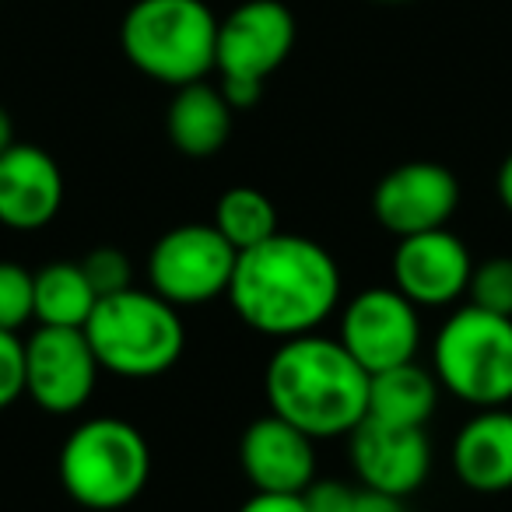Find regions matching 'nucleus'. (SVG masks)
<instances>
[{"label": "nucleus", "mask_w": 512, "mask_h": 512, "mask_svg": "<svg viewBox=\"0 0 512 512\" xmlns=\"http://www.w3.org/2000/svg\"><path fill=\"white\" fill-rule=\"evenodd\" d=\"M344 278L334 253L309 235L278 232L235 260L228 302L242 327L274 341L316 334L341 309Z\"/></svg>", "instance_id": "1"}, {"label": "nucleus", "mask_w": 512, "mask_h": 512, "mask_svg": "<svg viewBox=\"0 0 512 512\" xmlns=\"http://www.w3.org/2000/svg\"><path fill=\"white\" fill-rule=\"evenodd\" d=\"M271 414L292 421L309 439H341L369 414V372L337 337L302 334L281 341L264 369Z\"/></svg>", "instance_id": "2"}, {"label": "nucleus", "mask_w": 512, "mask_h": 512, "mask_svg": "<svg viewBox=\"0 0 512 512\" xmlns=\"http://www.w3.org/2000/svg\"><path fill=\"white\" fill-rule=\"evenodd\" d=\"M57 474L60 488L81 509H127L151 481V446L134 421L99 414L71 428L60 446Z\"/></svg>", "instance_id": "3"}, {"label": "nucleus", "mask_w": 512, "mask_h": 512, "mask_svg": "<svg viewBox=\"0 0 512 512\" xmlns=\"http://www.w3.org/2000/svg\"><path fill=\"white\" fill-rule=\"evenodd\" d=\"M218 15L204 0H134L120 22V50L137 74L183 88L214 74Z\"/></svg>", "instance_id": "4"}, {"label": "nucleus", "mask_w": 512, "mask_h": 512, "mask_svg": "<svg viewBox=\"0 0 512 512\" xmlns=\"http://www.w3.org/2000/svg\"><path fill=\"white\" fill-rule=\"evenodd\" d=\"M81 330L102 372H113L120 379L165 376L186 348V327L179 309L151 288L148 292L127 288V292L99 299Z\"/></svg>", "instance_id": "5"}, {"label": "nucleus", "mask_w": 512, "mask_h": 512, "mask_svg": "<svg viewBox=\"0 0 512 512\" xmlns=\"http://www.w3.org/2000/svg\"><path fill=\"white\" fill-rule=\"evenodd\" d=\"M432 372L467 407H509L512 400V316L460 306L432 341Z\"/></svg>", "instance_id": "6"}, {"label": "nucleus", "mask_w": 512, "mask_h": 512, "mask_svg": "<svg viewBox=\"0 0 512 512\" xmlns=\"http://www.w3.org/2000/svg\"><path fill=\"white\" fill-rule=\"evenodd\" d=\"M299 25L281 0H242L218 18V46H214V74L228 106L253 109L264 95L274 71L292 57Z\"/></svg>", "instance_id": "7"}, {"label": "nucleus", "mask_w": 512, "mask_h": 512, "mask_svg": "<svg viewBox=\"0 0 512 512\" xmlns=\"http://www.w3.org/2000/svg\"><path fill=\"white\" fill-rule=\"evenodd\" d=\"M235 253L211 221L176 225L155 239L148 253V288L176 309L207 306L228 295Z\"/></svg>", "instance_id": "8"}, {"label": "nucleus", "mask_w": 512, "mask_h": 512, "mask_svg": "<svg viewBox=\"0 0 512 512\" xmlns=\"http://www.w3.org/2000/svg\"><path fill=\"white\" fill-rule=\"evenodd\" d=\"M341 334L337 341L365 372H383L418 358L421 316L407 295L393 285L362 288L341 306Z\"/></svg>", "instance_id": "9"}, {"label": "nucleus", "mask_w": 512, "mask_h": 512, "mask_svg": "<svg viewBox=\"0 0 512 512\" xmlns=\"http://www.w3.org/2000/svg\"><path fill=\"white\" fill-rule=\"evenodd\" d=\"M102 365L85 330L36 327L25 337V397L46 414H78L99 386Z\"/></svg>", "instance_id": "10"}, {"label": "nucleus", "mask_w": 512, "mask_h": 512, "mask_svg": "<svg viewBox=\"0 0 512 512\" xmlns=\"http://www.w3.org/2000/svg\"><path fill=\"white\" fill-rule=\"evenodd\" d=\"M358 488L390 498H411L432 474V442L425 428L362 418L348 435Z\"/></svg>", "instance_id": "11"}, {"label": "nucleus", "mask_w": 512, "mask_h": 512, "mask_svg": "<svg viewBox=\"0 0 512 512\" xmlns=\"http://www.w3.org/2000/svg\"><path fill=\"white\" fill-rule=\"evenodd\" d=\"M460 207V179L442 162H404L390 169L372 190V214L390 235L446 228Z\"/></svg>", "instance_id": "12"}, {"label": "nucleus", "mask_w": 512, "mask_h": 512, "mask_svg": "<svg viewBox=\"0 0 512 512\" xmlns=\"http://www.w3.org/2000/svg\"><path fill=\"white\" fill-rule=\"evenodd\" d=\"M470 271H474V256L467 242L449 228L404 235L397 239L390 260L393 288L418 309H446L467 299Z\"/></svg>", "instance_id": "13"}, {"label": "nucleus", "mask_w": 512, "mask_h": 512, "mask_svg": "<svg viewBox=\"0 0 512 512\" xmlns=\"http://www.w3.org/2000/svg\"><path fill=\"white\" fill-rule=\"evenodd\" d=\"M239 467L253 491L302 495L316 481V439L267 411L242 432Z\"/></svg>", "instance_id": "14"}, {"label": "nucleus", "mask_w": 512, "mask_h": 512, "mask_svg": "<svg viewBox=\"0 0 512 512\" xmlns=\"http://www.w3.org/2000/svg\"><path fill=\"white\" fill-rule=\"evenodd\" d=\"M64 207V169L39 144L15 141L0 151V225L39 232Z\"/></svg>", "instance_id": "15"}, {"label": "nucleus", "mask_w": 512, "mask_h": 512, "mask_svg": "<svg viewBox=\"0 0 512 512\" xmlns=\"http://www.w3.org/2000/svg\"><path fill=\"white\" fill-rule=\"evenodd\" d=\"M453 470L477 495L512 491V411L481 407L453 439Z\"/></svg>", "instance_id": "16"}, {"label": "nucleus", "mask_w": 512, "mask_h": 512, "mask_svg": "<svg viewBox=\"0 0 512 512\" xmlns=\"http://www.w3.org/2000/svg\"><path fill=\"white\" fill-rule=\"evenodd\" d=\"M235 109L211 81H193L176 88L165 109V134L172 148L186 158H214L232 137Z\"/></svg>", "instance_id": "17"}, {"label": "nucleus", "mask_w": 512, "mask_h": 512, "mask_svg": "<svg viewBox=\"0 0 512 512\" xmlns=\"http://www.w3.org/2000/svg\"><path fill=\"white\" fill-rule=\"evenodd\" d=\"M442 386L432 369L414 362L393 365V369L369 376V414L365 418L390 421V425L425 428L439 407Z\"/></svg>", "instance_id": "18"}, {"label": "nucleus", "mask_w": 512, "mask_h": 512, "mask_svg": "<svg viewBox=\"0 0 512 512\" xmlns=\"http://www.w3.org/2000/svg\"><path fill=\"white\" fill-rule=\"evenodd\" d=\"M95 302H99V295L88 285L78 260H53V264L36 271V281H32V320L39 327L81 330L88 323V316H92Z\"/></svg>", "instance_id": "19"}, {"label": "nucleus", "mask_w": 512, "mask_h": 512, "mask_svg": "<svg viewBox=\"0 0 512 512\" xmlns=\"http://www.w3.org/2000/svg\"><path fill=\"white\" fill-rule=\"evenodd\" d=\"M211 225L225 235V242L235 253H246V249L260 246V242L281 232L278 207L256 186H232V190L221 193L218 204H214Z\"/></svg>", "instance_id": "20"}, {"label": "nucleus", "mask_w": 512, "mask_h": 512, "mask_svg": "<svg viewBox=\"0 0 512 512\" xmlns=\"http://www.w3.org/2000/svg\"><path fill=\"white\" fill-rule=\"evenodd\" d=\"M467 302L484 313L512 316V256H488V260L474 264Z\"/></svg>", "instance_id": "21"}, {"label": "nucleus", "mask_w": 512, "mask_h": 512, "mask_svg": "<svg viewBox=\"0 0 512 512\" xmlns=\"http://www.w3.org/2000/svg\"><path fill=\"white\" fill-rule=\"evenodd\" d=\"M78 264H81L88 285L95 288V295H99V299L134 288V264H130V256L123 253V249H116V246L88 249Z\"/></svg>", "instance_id": "22"}, {"label": "nucleus", "mask_w": 512, "mask_h": 512, "mask_svg": "<svg viewBox=\"0 0 512 512\" xmlns=\"http://www.w3.org/2000/svg\"><path fill=\"white\" fill-rule=\"evenodd\" d=\"M32 281L36 274L15 260H0V330H22L32 320Z\"/></svg>", "instance_id": "23"}, {"label": "nucleus", "mask_w": 512, "mask_h": 512, "mask_svg": "<svg viewBox=\"0 0 512 512\" xmlns=\"http://www.w3.org/2000/svg\"><path fill=\"white\" fill-rule=\"evenodd\" d=\"M25 397V341L15 330H0V411Z\"/></svg>", "instance_id": "24"}, {"label": "nucleus", "mask_w": 512, "mask_h": 512, "mask_svg": "<svg viewBox=\"0 0 512 512\" xmlns=\"http://www.w3.org/2000/svg\"><path fill=\"white\" fill-rule=\"evenodd\" d=\"M358 491L362 488H355L348 481H337V477H316L302 491V505H306V512H351L358 502Z\"/></svg>", "instance_id": "25"}, {"label": "nucleus", "mask_w": 512, "mask_h": 512, "mask_svg": "<svg viewBox=\"0 0 512 512\" xmlns=\"http://www.w3.org/2000/svg\"><path fill=\"white\" fill-rule=\"evenodd\" d=\"M235 512H306L302 495H274V491H253Z\"/></svg>", "instance_id": "26"}, {"label": "nucleus", "mask_w": 512, "mask_h": 512, "mask_svg": "<svg viewBox=\"0 0 512 512\" xmlns=\"http://www.w3.org/2000/svg\"><path fill=\"white\" fill-rule=\"evenodd\" d=\"M351 512H407V505L404 498H390V495H379V491L362 488Z\"/></svg>", "instance_id": "27"}, {"label": "nucleus", "mask_w": 512, "mask_h": 512, "mask_svg": "<svg viewBox=\"0 0 512 512\" xmlns=\"http://www.w3.org/2000/svg\"><path fill=\"white\" fill-rule=\"evenodd\" d=\"M495 193H498V204L512 214V151L502 158V165L495 172Z\"/></svg>", "instance_id": "28"}, {"label": "nucleus", "mask_w": 512, "mask_h": 512, "mask_svg": "<svg viewBox=\"0 0 512 512\" xmlns=\"http://www.w3.org/2000/svg\"><path fill=\"white\" fill-rule=\"evenodd\" d=\"M15 144V120H11L8 106L0 102V151H8Z\"/></svg>", "instance_id": "29"}, {"label": "nucleus", "mask_w": 512, "mask_h": 512, "mask_svg": "<svg viewBox=\"0 0 512 512\" xmlns=\"http://www.w3.org/2000/svg\"><path fill=\"white\" fill-rule=\"evenodd\" d=\"M376 4H407V0H376Z\"/></svg>", "instance_id": "30"}]
</instances>
